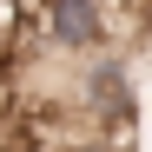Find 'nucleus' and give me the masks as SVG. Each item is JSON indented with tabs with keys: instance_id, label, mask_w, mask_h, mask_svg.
<instances>
[{
	"instance_id": "1",
	"label": "nucleus",
	"mask_w": 152,
	"mask_h": 152,
	"mask_svg": "<svg viewBox=\"0 0 152 152\" xmlns=\"http://www.w3.org/2000/svg\"><path fill=\"white\" fill-rule=\"evenodd\" d=\"M73 106H80V119L93 126V139H113L119 132L132 139V119H139V86H132V66H126V53H99V60H80V73H73Z\"/></svg>"
},
{
	"instance_id": "2",
	"label": "nucleus",
	"mask_w": 152,
	"mask_h": 152,
	"mask_svg": "<svg viewBox=\"0 0 152 152\" xmlns=\"http://www.w3.org/2000/svg\"><path fill=\"white\" fill-rule=\"evenodd\" d=\"M33 27L46 40V53H66V60H99V53H119V20L106 0H40L33 7Z\"/></svg>"
}]
</instances>
